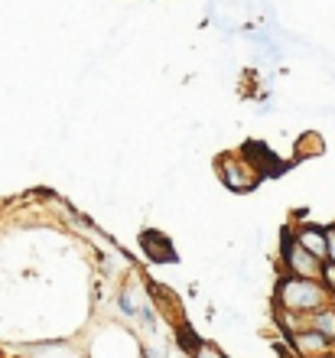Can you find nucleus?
Listing matches in <instances>:
<instances>
[{"label": "nucleus", "mask_w": 335, "mask_h": 358, "mask_svg": "<svg viewBox=\"0 0 335 358\" xmlns=\"http://www.w3.org/2000/svg\"><path fill=\"white\" fill-rule=\"evenodd\" d=\"M224 179H228V186H231V189H251L254 186V179L248 176L244 170H238L234 163H228V166H224Z\"/></svg>", "instance_id": "5"}, {"label": "nucleus", "mask_w": 335, "mask_h": 358, "mask_svg": "<svg viewBox=\"0 0 335 358\" xmlns=\"http://www.w3.org/2000/svg\"><path fill=\"white\" fill-rule=\"evenodd\" d=\"M196 358H222V355H218V352H215L212 345H202V349H199V355H196Z\"/></svg>", "instance_id": "9"}, {"label": "nucleus", "mask_w": 335, "mask_h": 358, "mask_svg": "<svg viewBox=\"0 0 335 358\" xmlns=\"http://www.w3.org/2000/svg\"><path fill=\"white\" fill-rule=\"evenodd\" d=\"M121 310L127 313V316H137V310H143V303H140L137 287H127V290L121 293Z\"/></svg>", "instance_id": "6"}, {"label": "nucleus", "mask_w": 335, "mask_h": 358, "mask_svg": "<svg viewBox=\"0 0 335 358\" xmlns=\"http://www.w3.org/2000/svg\"><path fill=\"white\" fill-rule=\"evenodd\" d=\"M297 241L306 248V251H313L319 261H322V257H329V231H322V228H316V225L299 228Z\"/></svg>", "instance_id": "3"}, {"label": "nucleus", "mask_w": 335, "mask_h": 358, "mask_svg": "<svg viewBox=\"0 0 335 358\" xmlns=\"http://www.w3.org/2000/svg\"><path fill=\"white\" fill-rule=\"evenodd\" d=\"M322 277H326L329 287H335V264H326V267H322Z\"/></svg>", "instance_id": "8"}, {"label": "nucleus", "mask_w": 335, "mask_h": 358, "mask_svg": "<svg viewBox=\"0 0 335 358\" xmlns=\"http://www.w3.org/2000/svg\"><path fill=\"white\" fill-rule=\"evenodd\" d=\"M329 300V287L316 280V277H287L280 280V303L290 313H319Z\"/></svg>", "instance_id": "1"}, {"label": "nucleus", "mask_w": 335, "mask_h": 358, "mask_svg": "<svg viewBox=\"0 0 335 358\" xmlns=\"http://www.w3.org/2000/svg\"><path fill=\"white\" fill-rule=\"evenodd\" d=\"M313 326H316L319 332H326L329 339H332V336H335V313L332 310H319L316 320H313Z\"/></svg>", "instance_id": "7"}, {"label": "nucleus", "mask_w": 335, "mask_h": 358, "mask_svg": "<svg viewBox=\"0 0 335 358\" xmlns=\"http://www.w3.org/2000/svg\"><path fill=\"white\" fill-rule=\"evenodd\" d=\"M283 257H287L290 271L299 273V277H322V267L326 264H319V257L313 251H306L299 241H287L283 245Z\"/></svg>", "instance_id": "2"}, {"label": "nucleus", "mask_w": 335, "mask_h": 358, "mask_svg": "<svg viewBox=\"0 0 335 358\" xmlns=\"http://www.w3.org/2000/svg\"><path fill=\"white\" fill-rule=\"evenodd\" d=\"M297 349L303 352V355H322V352H329V336L326 332H319L316 326L306 332H297Z\"/></svg>", "instance_id": "4"}, {"label": "nucleus", "mask_w": 335, "mask_h": 358, "mask_svg": "<svg viewBox=\"0 0 335 358\" xmlns=\"http://www.w3.org/2000/svg\"><path fill=\"white\" fill-rule=\"evenodd\" d=\"M329 261H332V264H335V228H332V231H329Z\"/></svg>", "instance_id": "10"}]
</instances>
